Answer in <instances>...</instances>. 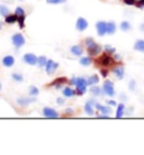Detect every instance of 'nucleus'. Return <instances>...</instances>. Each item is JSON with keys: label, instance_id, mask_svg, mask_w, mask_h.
Here are the masks:
<instances>
[{"label": "nucleus", "instance_id": "obj_1", "mask_svg": "<svg viewBox=\"0 0 144 155\" xmlns=\"http://www.w3.org/2000/svg\"><path fill=\"white\" fill-rule=\"evenodd\" d=\"M75 85H77V91L79 94H82V93L86 92L87 90V80L85 78H77V82H75Z\"/></svg>", "mask_w": 144, "mask_h": 155}, {"label": "nucleus", "instance_id": "obj_2", "mask_svg": "<svg viewBox=\"0 0 144 155\" xmlns=\"http://www.w3.org/2000/svg\"><path fill=\"white\" fill-rule=\"evenodd\" d=\"M12 44L16 46V48H19V47H22L25 44V37L22 34H19V33H17V34H15V35L12 36Z\"/></svg>", "mask_w": 144, "mask_h": 155}, {"label": "nucleus", "instance_id": "obj_3", "mask_svg": "<svg viewBox=\"0 0 144 155\" xmlns=\"http://www.w3.org/2000/svg\"><path fill=\"white\" fill-rule=\"evenodd\" d=\"M87 51H88L89 55H91V56H96V55H98L99 53H100L101 47L98 45L97 43L94 42V43H91L90 45L87 46Z\"/></svg>", "mask_w": 144, "mask_h": 155}, {"label": "nucleus", "instance_id": "obj_4", "mask_svg": "<svg viewBox=\"0 0 144 155\" xmlns=\"http://www.w3.org/2000/svg\"><path fill=\"white\" fill-rule=\"evenodd\" d=\"M102 90L105 94L109 96V97H113L115 96V89H114V84L110 81H106L104 82V87H102Z\"/></svg>", "mask_w": 144, "mask_h": 155}, {"label": "nucleus", "instance_id": "obj_5", "mask_svg": "<svg viewBox=\"0 0 144 155\" xmlns=\"http://www.w3.org/2000/svg\"><path fill=\"white\" fill-rule=\"evenodd\" d=\"M59 68V63L52 61V60H49L46 62V65H45V71H46L47 74H53L56 71V69Z\"/></svg>", "mask_w": 144, "mask_h": 155}, {"label": "nucleus", "instance_id": "obj_6", "mask_svg": "<svg viewBox=\"0 0 144 155\" xmlns=\"http://www.w3.org/2000/svg\"><path fill=\"white\" fill-rule=\"evenodd\" d=\"M15 15L17 16V18H18L19 26L23 28L24 27V20H25V10H24L22 7H17L15 10Z\"/></svg>", "mask_w": 144, "mask_h": 155}, {"label": "nucleus", "instance_id": "obj_7", "mask_svg": "<svg viewBox=\"0 0 144 155\" xmlns=\"http://www.w3.org/2000/svg\"><path fill=\"white\" fill-rule=\"evenodd\" d=\"M24 61L29 64V65H35L37 61H39V58L36 56L35 54H33V53H26V54L24 55Z\"/></svg>", "mask_w": 144, "mask_h": 155}, {"label": "nucleus", "instance_id": "obj_8", "mask_svg": "<svg viewBox=\"0 0 144 155\" xmlns=\"http://www.w3.org/2000/svg\"><path fill=\"white\" fill-rule=\"evenodd\" d=\"M112 62H113V58H110L108 54H104L102 56H100V58L97 60L98 64H99V65H104V66H109L112 64Z\"/></svg>", "mask_w": 144, "mask_h": 155}, {"label": "nucleus", "instance_id": "obj_9", "mask_svg": "<svg viewBox=\"0 0 144 155\" xmlns=\"http://www.w3.org/2000/svg\"><path fill=\"white\" fill-rule=\"evenodd\" d=\"M96 28L99 36H104L105 34H107V23L105 21H98L96 24Z\"/></svg>", "mask_w": 144, "mask_h": 155}, {"label": "nucleus", "instance_id": "obj_10", "mask_svg": "<svg viewBox=\"0 0 144 155\" xmlns=\"http://www.w3.org/2000/svg\"><path fill=\"white\" fill-rule=\"evenodd\" d=\"M88 20L85 19V18H82V17H79L78 20H77V24H75V27L78 29L79 31H83L88 27Z\"/></svg>", "mask_w": 144, "mask_h": 155}, {"label": "nucleus", "instance_id": "obj_11", "mask_svg": "<svg viewBox=\"0 0 144 155\" xmlns=\"http://www.w3.org/2000/svg\"><path fill=\"white\" fill-rule=\"evenodd\" d=\"M43 115L46 118H58L59 113L56 110H54L53 108H49V107H45L43 109Z\"/></svg>", "mask_w": 144, "mask_h": 155}, {"label": "nucleus", "instance_id": "obj_12", "mask_svg": "<svg viewBox=\"0 0 144 155\" xmlns=\"http://www.w3.org/2000/svg\"><path fill=\"white\" fill-rule=\"evenodd\" d=\"M33 102H35V99H33V98H19V99H17V104L19 106H27L29 104H33Z\"/></svg>", "mask_w": 144, "mask_h": 155}, {"label": "nucleus", "instance_id": "obj_13", "mask_svg": "<svg viewBox=\"0 0 144 155\" xmlns=\"http://www.w3.org/2000/svg\"><path fill=\"white\" fill-rule=\"evenodd\" d=\"M96 108H97L98 110H100V113L102 114V115H109V114L112 113V109H110V107H108V106H101V105H99V104H96Z\"/></svg>", "mask_w": 144, "mask_h": 155}, {"label": "nucleus", "instance_id": "obj_14", "mask_svg": "<svg viewBox=\"0 0 144 155\" xmlns=\"http://www.w3.org/2000/svg\"><path fill=\"white\" fill-rule=\"evenodd\" d=\"M2 63H4L5 66H7V68H10V66L14 65V63H15V58L10 56V55H7V56H5L4 60H2Z\"/></svg>", "mask_w": 144, "mask_h": 155}, {"label": "nucleus", "instance_id": "obj_15", "mask_svg": "<svg viewBox=\"0 0 144 155\" xmlns=\"http://www.w3.org/2000/svg\"><path fill=\"white\" fill-rule=\"evenodd\" d=\"M71 53L75 55V56H80L83 53V48L80 45H74V46L71 47Z\"/></svg>", "mask_w": 144, "mask_h": 155}, {"label": "nucleus", "instance_id": "obj_16", "mask_svg": "<svg viewBox=\"0 0 144 155\" xmlns=\"http://www.w3.org/2000/svg\"><path fill=\"white\" fill-rule=\"evenodd\" d=\"M114 73H115V77L117 78V79H123L124 78V68L123 66H117V68H115L114 69Z\"/></svg>", "mask_w": 144, "mask_h": 155}, {"label": "nucleus", "instance_id": "obj_17", "mask_svg": "<svg viewBox=\"0 0 144 155\" xmlns=\"http://www.w3.org/2000/svg\"><path fill=\"white\" fill-rule=\"evenodd\" d=\"M92 105H94V101L89 100L86 104V106H85V110H86V113L88 114V115H90V116H92V115L95 114L94 108H92Z\"/></svg>", "mask_w": 144, "mask_h": 155}, {"label": "nucleus", "instance_id": "obj_18", "mask_svg": "<svg viewBox=\"0 0 144 155\" xmlns=\"http://www.w3.org/2000/svg\"><path fill=\"white\" fill-rule=\"evenodd\" d=\"M116 33V24L114 21H109L107 23V34L109 35H113Z\"/></svg>", "mask_w": 144, "mask_h": 155}, {"label": "nucleus", "instance_id": "obj_19", "mask_svg": "<svg viewBox=\"0 0 144 155\" xmlns=\"http://www.w3.org/2000/svg\"><path fill=\"white\" fill-rule=\"evenodd\" d=\"M77 94V91H74V90H72L71 88H64L63 89V96L66 98H71V97H73V96H75Z\"/></svg>", "mask_w": 144, "mask_h": 155}, {"label": "nucleus", "instance_id": "obj_20", "mask_svg": "<svg viewBox=\"0 0 144 155\" xmlns=\"http://www.w3.org/2000/svg\"><path fill=\"white\" fill-rule=\"evenodd\" d=\"M134 50L139 51V52H143L144 53V41L143 39H139L134 44Z\"/></svg>", "mask_w": 144, "mask_h": 155}, {"label": "nucleus", "instance_id": "obj_21", "mask_svg": "<svg viewBox=\"0 0 144 155\" xmlns=\"http://www.w3.org/2000/svg\"><path fill=\"white\" fill-rule=\"evenodd\" d=\"M126 5H135L137 7H144V0H124Z\"/></svg>", "mask_w": 144, "mask_h": 155}, {"label": "nucleus", "instance_id": "obj_22", "mask_svg": "<svg viewBox=\"0 0 144 155\" xmlns=\"http://www.w3.org/2000/svg\"><path fill=\"white\" fill-rule=\"evenodd\" d=\"M98 82H99V78H98V75H91V77H89L88 79H87V83H88V85H95L97 84Z\"/></svg>", "mask_w": 144, "mask_h": 155}, {"label": "nucleus", "instance_id": "obj_23", "mask_svg": "<svg viewBox=\"0 0 144 155\" xmlns=\"http://www.w3.org/2000/svg\"><path fill=\"white\" fill-rule=\"evenodd\" d=\"M124 109H125L124 104H119V105L117 106V111H116V117H117V118H121V117H123V115H124Z\"/></svg>", "mask_w": 144, "mask_h": 155}, {"label": "nucleus", "instance_id": "obj_24", "mask_svg": "<svg viewBox=\"0 0 144 155\" xmlns=\"http://www.w3.org/2000/svg\"><path fill=\"white\" fill-rule=\"evenodd\" d=\"M90 92L92 93L94 96H96V97H97V96H100V94H101V89L96 84L91 85V88H90Z\"/></svg>", "mask_w": 144, "mask_h": 155}, {"label": "nucleus", "instance_id": "obj_25", "mask_svg": "<svg viewBox=\"0 0 144 155\" xmlns=\"http://www.w3.org/2000/svg\"><path fill=\"white\" fill-rule=\"evenodd\" d=\"M63 82H66V79L65 78H60V79H58V80H55V81H53V83H52V85H54L56 89H60L61 88V85H62Z\"/></svg>", "mask_w": 144, "mask_h": 155}, {"label": "nucleus", "instance_id": "obj_26", "mask_svg": "<svg viewBox=\"0 0 144 155\" xmlns=\"http://www.w3.org/2000/svg\"><path fill=\"white\" fill-rule=\"evenodd\" d=\"M16 21H18V18L16 15H8L6 16V23L8 24H14Z\"/></svg>", "mask_w": 144, "mask_h": 155}, {"label": "nucleus", "instance_id": "obj_27", "mask_svg": "<svg viewBox=\"0 0 144 155\" xmlns=\"http://www.w3.org/2000/svg\"><path fill=\"white\" fill-rule=\"evenodd\" d=\"M0 15L4 16V17L9 15V9H8V7H6L4 5H0Z\"/></svg>", "mask_w": 144, "mask_h": 155}, {"label": "nucleus", "instance_id": "obj_28", "mask_svg": "<svg viewBox=\"0 0 144 155\" xmlns=\"http://www.w3.org/2000/svg\"><path fill=\"white\" fill-rule=\"evenodd\" d=\"M80 64L83 66H88L91 64V58H88V56H86V58H82L81 60H80Z\"/></svg>", "mask_w": 144, "mask_h": 155}, {"label": "nucleus", "instance_id": "obj_29", "mask_svg": "<svg viewBox=\"0 0 144 155\" xmlns=\"http://www.w3.org/2000/svg\"><path fill=\"white\" fill-rule=\"evenodd\" d=\"M121 28L123 31H127L131 29V24L129 23V21H123V23L121 24Z\"/></svg>", "mask_w": 144, "mask_h": 155}, {"label": "nucleus", "instance_id": "obj_30", "mask_svg": "<svg viewBox=\"0 0 144 155\" xmlns=\"http://www.w3.org/2000/svg\"><path fill=\"white\" fill-rule=\"evenodd\" d=\"M39 89L36 88V87H34V85H32L31 88H29V94L31 96H33V97H35V96H37L39 94Z\"/></svg>", "mask_w": 144, "mask_h": 155}, {"label": "nucleus", "instance_id": "obj_31", "mask_svg": "<svg viewBox=\"0 0 144 155\" xmlns=\"http://www.w3.org/2000/svg\"><path fill=\"white\" fill-rule=\"evenodd\" d=\"M46 62H47V60H46L45 56H39V61H37V63H39V66H45L46 65Z\"/></svg>", "mask_w": 144, "mask_h": 155}, {"label": "nucleus", "instance_id": "obj_32", "mask_svg": "<svg viewBox=\"0 0 144 155\" xmlns=\"http://www.w3.org/2000/svg\"><path fill=\"white\" fill-rule=\"evenodd\" d=\"M47 4L51 5H59V4H64L66 0H46Z\"/></svg>", "mask_w": 144, "mask_h": 155}, {"label": "nucleus", "instance_id": "obj_33", "mask_svg": "<svg viewBox=\"0 0 144 155\" xmlns=\"http://www.w3.org/2000/svg\"><path fill=\"white\" fill-rule=\"evenodd\" d=\"M12 79L14 80H16V81H23V75H20V74H18V73H14L12 74Z\"/></svg>", "mask_w": 144, "mask_h": 155}, {"label": "nucleus", "instance_id": "obj_34", "mask_svg": "<svg viewBox=\"0 0 144 155\" xmlns=\"http://www.w3.org/2000/svg\"><path fill=\"white\" fill-rule=\"evenodd\" d=\"M105 50L108 52V53H110V54H114L116 51H115V48H114L113 46H110V45H105Z\"/></svg>", "mask_w": 144, "mask_h": 155}, {"label": "nucleus", "instance_id": "obj_35", "mask_svg": "<svg viewBox=\"0 0 144 155\" xmlns=\"http://www.w3.org/2000/svg\"><path fill=\"white\" fill-rule=\"evenodd\" d=\"M129 89H131V90H134V89H135V81H134V80H132V81L129 82Z\"/></svg>", "mask_w": 144, "mask_h": 155}, {"label": "nucleus", "instance_id": "obj_36", "mask_svg": "<svg viewBox=\"0 0 144 155\" xmlns=\"http://www.w3.org/2000/svg\"><path fill=\"white\" fill-rule=\"evenodd\" d=\"M94 42H95L94 39L91 38V37H89V38H87V39H86V45L88 46V45H90L91 43H94Z\"/></svg>", "mask_w": 144, "mask_h": 155}, {"label": "nucleus", "instance_id": "obj_37", "mask_svg": "<svg viewBox=\"0 0 144 155\" xmlns=\"http://www.w3.org/2000/svg\"><path fill=\"white\" fill-rule=\"evenodd\" d=\"M56 101H58V105H60V106H62L63 104H64V101H63V99H61V98H59V99H58Z\"/></svg>", "mask_w": 144, "mask_h": 155}, {"label": "nucleus", "instance_id": "obj_38", "mask_svg": "<svg viewBox=\"0 0 144 155\" xmlns=\"http://www.w3.org/2000/svg\"><path fill=\"white\" fill-rule=\"evenodd\" d=\"M107 104H108V105H110V106H116V102H115L114 100H108V101H107Z\"/></svg>", "mask_w": 144, "mask_h": 155}, {"label": "nucleus", "instance_id": "obj_39", "mask_svg": "<svg viewBox=\"0 0 144 155\" xmlns=\"http://www.w3.org/2000/svg\"><path fill=\"white\" fill-rule=\"evenodd\" d=\"M75 82H77V78H72V79L70 80L71 84H75Z\"/></svg>", "mask_w": 144, "mask_h": 155}, {"label": "nucleus", "instance_id": "obj_40", "mask_svg": "<svg viewBox=\"0 0 144 155\" xmlns=\"http://www.w3.org/2000/svg\"><path fill=\"white\" fill-rule=\"evenodd\" d=\"M114 58H115L116 61H118V60H121V56H119L118 54H115V55H114Z\"/></svg>", "mask_w": 144, "mask_h": 155}, {"label": "nucleus", "instance_id": "obj_41", "mask_svg": "<svg viewBox=\"0 0 144 155\" xmlns=\"http://www.w3.org/2000/svg\"><path fill=\"white\" fill-rule=\"evenodd\" d=\"M141 31H142L144 33V23L142 24V25H141Z\"/></svg>", "mask_w": 144, "mask_h": 155}, {"label": "nucleus", "instance_id": "obj_42", "mask_svg": "<svg viewBox=\"0 0 144 155\" xmlns=\"http://www.w3.org/2000/svg\"><path fill=\"white\" fill-rule=\"evenodd\" d=\"M1 27H2V24L0 23V29H1Z\"/></svg>", "mask_w": 144, "mask_h": 155}, {"label": "nucleus", "instance_id": "obj_43", "mask_svg": "<svg viewBox=\"0 0 144 155\" xmlns=\"http://www.w3.org/2000/svg\"><path fill=\"white\" fill-rule=\"evenodd\" d=\"M0 90H1V83H0Z\"/></svg>", "mask_w": 144, "mask_h": 155}]
</instances>
